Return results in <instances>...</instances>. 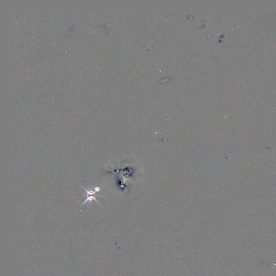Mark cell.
Listing matches in <instances>:
<instances>
[{
  "label": "cell",
  "instance_id": "6da1fadb",
  "mask_svg": "<svg viewBox=\"0 0 276 276\" xmlns=\"http://www.w3.org/2000/svg\"><path fill=\"white\" fill-rule=\"evenodd\" d=\"M86 197H87V199L85 200V201L84 202V203H83L81 205H84L85 203H86V202H91L92 200H94L95 201H96V202H97L98 203H99L100 205H101V204L99 203V202H98V201H97V200L96 199V197H95V196H86Z\"/></svg>",
  "mask_w": 276,
  "mask_h": 276
},
{
  "label": "cell",
  "instance_id": "7a4b0ae2",
  "mask_svg": "<svg viewBox=\"0 0 276 276\" xmlns=\"http://www.w3.org/2000/svg\"><path fill=\"white\" fill-rule=\"evenodd\" d=\"M94 190H95V191H96V192H99V191H100V189L99 188V187H96V188H95V189H94Z\"/></svg>",
  "mask_w": 276,
  "mask_h": 276
}]
</instances>
